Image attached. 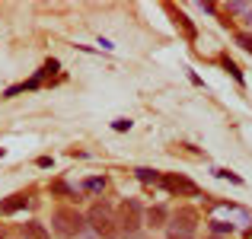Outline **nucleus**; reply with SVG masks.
<instances>
[{"label": "nucleus", "mask_w": 252, "mask_h": 239, "mask_svg": "<svg viewBox=\"0 0 252 239\" xmlns=\"http://www.w3.org/2000/svg\"><path fill=\"white\" fill-rule=\"evenodd\" d=\"M214 239H220V236H214Z\"/></svg>", "instance_id": "4be33fe9"}, {"label": "nucleus", "mask_w": 252, "mask_h": 239, "mask_svg": "<svg viewBox=\"0 0 252 239\" xmlns=\"http://www.w3.org/2000/svg\"><path fill=\"white\" fill-rule=\"evenodd\" d=\"M26 204H29V195H10L6 201H0V217L3 214H16V210H23Z\"/></svg>", "instance_id": "0eeeda50"}, {"label": "nucleus", "mask_w": 252, "mask_h": 239, "mask_svg": "<svg viewBox=\"0 0 252 239\" xmlns=\"http://www.w3.org/2000/svg\"><path fill=\"white\" fill-rule=\"evenodd\" d=\"M86 223L93 227V233L96 236H102V239H115V217H112V208L109 204H93L90 208V214H86Z\"/></svg>", "instance_id": "f03ea898"}, {"label": "nucleus", "mask_w": 252, "mask_h": 239, "mask_svg": "<svg viewBox=\"0 0 252 239\" xmlns=\"http://www.w3.org/2000/svg\"><path fill=\"white\" fill-rule=\"evenodd\" d=\"M51 223H55V230L61 236H80L83 227H86V217L74 208H58L55 217H51Z\"/></svg>", "instance_id": "7ed1b4c3"}, {"label": "nucleus", "mask_w": 252, "mask_h": 239, "mask_svg": "<svg viewBox=\"0 0 252 239\" xmlns=\"http://www.w3.org/2000/svg\"><path fill=\"white\" fill-rule=\"evenodd\" d=\"M51 195H74V188L64 185V182H55V185H51Z\"/></svg>", "instance_id": "2eb2a0df"}, {"label": "nucleus", "mask_w": 252, "mask_h": 239, "mask_svg": "<svg viewBox=\"0 0 252 239\" xmlns=\"http://www.w3.org/2000/svg\"><path fill=\"white\" fill-rule=\"evenodd\" d=\"M220 64H223V70H230V74H233V77H236V80L243 83V74H240V67H236V64L230 61V58H220Z\"/></svg>", "instance_id": "ddd939ff"}, {"label": "nucleus", "mask_w": 252, "mask_h": 239, "mask_svg": "<svg viewBox=\"0 0 252 239\" xmlns=\"http://www.w3.org/2000/svg\"><path fill=\"white\" fill-rule=\"evenodd\" d=\"M249 239H252V230H249Z\"/></svg>", "instance_id": "aec40b11"}, {"label": "nucleus", "mask_w": 252, "mask_h": 239, "mask_svg": "<svg viewBox=\"0 0 252 239\" xmlns=\"http://www.w3.org/2000/svg\"><path fill=\"white\" fill-rule=\"evenodd\" d=\"M246 19H249V26H252V6H249V16H246Z\"/></svg>", "instance_id": "6ab92c4d"}, {"label": "nucleus", "mask_w": 252, "mask_h": 239, "mask_svg": "<svg viewBox=\"0 0 252 239\" xmlns=\"http://www.w3.org/2000/svg\"><path fill=\"white\" fill-rule=\"evenodd\" d=\"M115 227L122 230L125 236H134L137 230L144 227V210H141V201H134V198L122 201V208H118V217H115Z\"/></svg>", "instance_id": "f257e3e1"}, {"label": "nucleus", "mask_w": 252, "mask_h": 239, "mask_svg": "<svg viewBox=\"0 0 252 239\" xmlns=\"http://www.w3.org/2000/svg\"><path fill=\"white\" fill-rule=\"evenodd\" d=\"M176 26H182V32L189 38H195V26L189 23V16H185V13H176Z\"/></svg>", "instance_id": "9d476101"}, {"label": "nucleus", "mask_w": 252, "mask_h": 239, "mask_svg": "<svg viewBox=\"0 0 252 239\" xmlns=\"http://www.w3.org/2000/svg\"><path fill=\"white\" fill-rule=\"evenodd\" d=\"M211 230H214V236H223V233H233V223H223V220H214V223H211Z\"/></svg>", "instance_id": "9b49d317"}, {"label": "nucleus", "mask_w": 252, "mask_h": 239, "mask_svg": "<svg viewBox=\"0 0 252 239\" xmlns=\"http://www.w3.org/2000/svg\"><path fill=\"white\" fill-rule=\"evenodd\" d=\"M83 188H86V191H102V188H105V179H86Z\"/></svg>", "instance_id": "f8f14e48"}, {"label": "nucleus", "mask_w": 252, "mask_h": 239, "mask_svg": "<svg viewBox=\"0 0 252 239\" xmlns=\"http://www.w3.org/2000/svg\"><path fill=\"white\" fill-rule=\"evenodd\" d=\"M166 220H169V214H166V208H160V204H157V208H150L147 214H144V223H147V227H154V230H163V227H166Z\"/></svg>", "instance_id": "423d86ee"}, {"label": "nucleus", "mask_w": 252, "mask_h": 239, "mask_svg": "<svg viewBox=\"0 0 252 239\" xmlns=\"http://www.w3.org/2000/svg\"><path fill=\"white\" fill-rule=\"evenodd\" d=\"M23 239H51V233L45 230V223L29 220V223H23Z\"/></svg>", "instance_id": "6e6552de"}, {"label": "nucleus", "mask_w": 252, "mask_h": 239, "mask_svg": "<svg viewBox=\"0 0 252 239\" xmlns=\"http://www.w3.org/2000/svg\"><path fill=\"white\" fill-rule=\"evenodd\" d=\"M160 185L169 191V195H198V185L191 182V179L179 176V172H166V176H160Z\"/></svg>", "instance_id": "20e7f679"}, {"label": "nucleus", "mask_w": 252, "mask_h": 239, "mask_svg": "<svg viewBox=\"0 0 252 239\" xmlns=\"http://www.w3.org/2000/svg\"><path fill=\"white\" fill-rule=\"evenodd\" d=\"M214 176H217V179H230V182H236V185L243 182L240 176H233V172H227V169H214Z\"/></svg>", "instance_id": "dca6fc26"}, {"label": "nucleus", "mask_w": 252, "mask_h": 239, "mask_svg": "<svg viewBox=\"0 0 252 239\" xmlns=\"http://www.w3.org/2000/svg\"><path fill=\"white\" fill-rule=\"evenodd\" d=\"M236 45H240V48H246L249 55H252V35H249V32H240V35H236Z\"/></svg>", "instance_id": "4468645a"}, {"label": "nucleus", "mask_w": 252, "mask_h": 239, "mask_svg": "<svg viewBox=\"0 0 252 239\" xmlns=\"http://www.w3.org/2000/svg\"><path fill=\"white\" fill-rule=\"evenodd\" d=\"M134 176L141 179L144 185H160V172H157V169H147V166H141V169H134Z\"/></svg>", "instance_id": "1a4fd4ad"}, {"label": "nucleus", "mask_w": 252, "mask_h": 239, "mask_svg": "<svg viewBox=\"0 0 252 239\" xmlns=\"http://www.w3.org/2000/svg\"><path fill=\"white\" fill-rule=\"evenodd\" d=\"M112 128H115V131H128L131 121H128V118H115V121H112Z\"/></svg>", "instance_id": "f3484780"}, {"label": "nucleus", "mask_w": 252, "mask_h": 239, "mask_svg": "<svg viewBox=\"0 0 252 239\" xmlns=\"http://www.w3.org/2000/svg\"><path fill=\"white\" fill-rule=\"evenodd\" d=\"M0 156H3V150H0Z\"/></svg>", "instance_id": "412c9836"}, {"label": "nucleus", "mask_w": 252, "mask_h": 239, "mask_svg": "<svg viewBox=\"0 0 252 239\" xmlns=\"http://www.w3.org/2000/svg\"><path fill=\"white\" fill-rule=\"evenodd\" d=\"M169 230H179V233H195L198 227V210L195 208H179L176 217H172V223H166Z\"/></svg>", "instance_id": "39448f33"}, {"label": "nucleus", "mask_w": 252, "mask_h": 239, "mask_svg": "<svg viewBox=\"0 0 252 239\" xmlns=\"http://www.w3.org/2000/svg\"><path fill=\"white\" fill-rule=\"evenodd\" d=\"M169 239H195V233H179V230H169Z\"/></svg>", "instance_id": "a211bd4d"}]
</instances>
